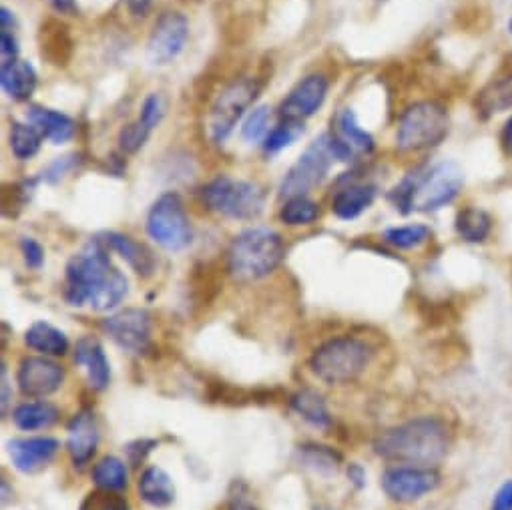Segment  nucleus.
I'll list each match as a JSON object with an SVG mask.
<instances>
[{
	"label": "nucleus",
	"mask_w": 512,
	"mask_h": 510,
	"mask_svg": "<svg viewBox=\"0 0 512 510\" xmlns=\"http://www.w3.org/2000/svg\"><path fill=\"white\" fill-rule=\"evenodd\" d=\"M270 125H272V109L268 105H258L247 115L241 127V137L247 143H262L268 139L272 131Z\"/></svg>",
	"instance_id": "f704fd0d"
},
{
	"label": "nucleus",
	"mask_w": 512,
	"mask_h": 510,
	"mask_svg": "<svg viewBox=\"0 0 512 510\" xmlns=\"http://www.w3.org/2000/svg\"><path fill=\"white\" fill-rule=\"evenodd\" d=\"M0 19H3V25H0V29H9L11 31V25H15V17H13V13L7 7H3V11H0Z\"/></svg>",
	"instance_id": "3c124183"
},
{
	"label": "nucleus",
	"mask_w": 512,
	"mask_h": 510,
	"mask_svg": "<svg viewBox=\"0 0 512 510\" xmlns=\"http://www.w3.org/2000/svg\"><path fill=\"white\" fill-rule=\"evenodd\" d=\"M332 161H334V155L330 153L328 137L324 133L300 155L296 165L286 173L280 185V195L286 199L308 195L314 187H318L326 179L332 167Z\"/></svg>",
	"instance_id": "9d476101"
},
{
	"label": "nucleus",
	"mask_w": 512,
	"mask_h": 510,
	"mask_svg": "<svg viewBox=\"0 0 512 510\" xmlns=\"http://www.w3.org/2000/svg\"><path fill=\"white\" fill-rule=\"evenodd\" d=\"M500 145H502V151L512 157V115L506 119L502 131H500Z\"/></svg>",
	"instance_id": "49530a36"
},
{
	"label": "nucleus",
	"mask_w": 512,
	"mask_h": 510,
	"mask_svg": "<svg viewBox=\"0 0 512 510\" xmlns=\"http://www.w3.org/2000/svg\"><path fill=\"white\" fill-rule=\"evenodd\" d=\"M260 83L251 77H241L229 83L213 101L207 117V135L211 143L221 145L229 139L245 111L260 97Z\"/></svg>",
	"instance_id": "6e6552de"
},
{
	"label": "nucleus",
	"mask_w": 512,
	"mask_h": 510,
	"mask_svg": "<svg viewBox=\"0 0 512 510\" xmlns=\"http://www.w3.org/2000/svg\"><path fill=\"white\" fill-rule=\"evenodd\" d=\"M428 237H430V229L422 223L390 227L384 231V241L396 249H414L424 241H428Z\"/></svg>",
	"instance_id": "72a5a7b5"
},
{
	"label": "nucleus",
	"mask_w": 512,
	"mask_h": 510,
	"mask_svg": "<svg viewBox=\"0 0 512 510\" xmlns=\"http://www.w3.org/2000/svg\"><path fill=\"white\" fill-rule=\"evenodd\" d=\"M13 420L21 430H43L59 420V410L51 402H25L17 406Z\"/></svg>",
	"instance_id": "c85d7f7f"
},
{
	"label": "nucleus",
	"mask_w": 512,
	"mask_h": 510,
	"mask_svg": "<svg viewBox=\"0 0 512 510\" xmlns=\"http://www.w3.org/2000/svg\"><path fill=\"white\" fill-rule=\"evenodd\" d=\"M107 336L131 354H145L151 346V318L145 310L129 308L103 320Z\"/></svg>",
	"instance_id": "ddd939ff"
},
{
	"label": "nucleus",
	"mask_w": 512,
	"mask_h": 510,
	"mask_svg": "<svg viewBox=\"0 0 512 510\" xmlns=\"http://www.w3.org/2000/svg\"><path fill=\"white\" fill-rule=\"evenodd\" d=\"M504 111H512V73L494 79L476 97V113L482 119H490Z\"/></svg>",
	"instance_id": "5701e85b"
},
{
	"label": "nucleus",
	"mask_w": 512,
	"mask_h": 510,
	"mask_svg": "<svg viewBox=\"0 0 512 510\" xmlns=\"http://www.w3.org/2000/svg\"><path fill=\"white\" fill-rule=\"evenodd\" d=\"M51 5L63 15H71L77 11V0H51Z\"/></svg>",
	"instance_id": "09e8293b"
},
{
	"label": "nucleus",
	"mask_w": 512,
	"mask_h": 510,
	"mask_svg": "<svg viewBox=\"0 0 512 510\" xmlns=\"http://www.w3.org/2000/svg\"><path fill=\"white\" fill-rule=\"evenodd\" d=\"M161 119H163V101L157 93H151L145 97V101L141 105L139 121L153 131L161 123Z\"/></svg>",
	"instance_id": "58836bf2"
},
{
	"label": "nucleus",
	"mask_w": 512,
	"mask_h": 510,
	"mask_svg": "<svg viewBox=\"0 0 512 510\" xmlns=\"http://www.w3.org/2000/svg\"><path fill=\"white\" fill-rule=\"evenodd\" d=\"M123 3L133 17H145L153 5V0H123Z\"/></svg>",
	"instance_id": "a18cd8bd"
},
{
	"label": "nucleus",
	"mask_w": 512,
	"mask_h": 510,
	"mask_svg": "<svg viewBox=\"0 0 512 510\" xmlns=\"http://www.w3.org/2000/svg\"><path fill=\"white\" fill-rule=\"evenodd\" d=\"M0 51H3L5 61H13L19 55V43L9 29H0Z\"/></svg>",
	"instance_id": "79ce46f5"
},
{
	"label": "nucleus",
	"mask_w": 512,
	"mask_h": 510,
	"mask_svg": "<svg viewBox=\"0 0 512 510\" xmlns=\"http://www.w3.org/2000/svg\"><path fill=\"white\" fill-rule=\"evenodd\" d=\"M75 362L85 368L89 384L95 390H105L109 386L111 368H109V360H107V356L103 352V346L99 344L97 338L85 336V338H81L77 342Z\"/></svg>",
	"instance_id": "a211bd4d"
},
{
	"label": "nucleus",
	"mask_w": 512,
	"mask_h": 510,
	"mask_svg": "<svg viewBox=\"0 0 512 510\" xmlns=\"http://www.w3.org/2000/svg\"><path fill=\"white\" fill-rule=\"evenodd\" d=\"M376 195H378V187L372 183L346 185L344 189H340L334 195L332 211L336 217H340L344 221H352V219L360 217L366 209H370Z\"/></svg>",
	"instance_id": "aec40b11"
},
{
	"label": "nucleus",
	"mask_w": 512,
	"mask_h": 510,
	"mask_svg": "<svg viewBox=\"0 0 512 510\" xmlns=\"http://www.w3.org/2000/svg\"><path fill=\"white\" fill-rule=\"evenodd\" d=\"M336 127H338V137L354 151V153H364L370 155L376 147L374 137L360 127L358 117L354 109H342L336 117Z\"/></svg>",
	"instance_id": "cd10ccee"
},
{
	"label": "nucleus",
	"mask_w": 512,
	"mask_h": 510,
	"mask_svg": "<svg viewBox=\"0 0 512 510\" xmlns=\"http://www.w3.org/2000/svg\"><path fill=\"white\" fill-rule=\"evenodd\" d=\"M149 237L167 251H181L193 239V229L177 193H163L147 215Z\"/></svg>",
	"instance_id": "1a4fd4ad"
},
{
	"label": "nucleus",
	"mask_w": 512,
	"mask_h": 510,
	"mask_svg": "<svg viewBox=\"0 0 512 510\" xmlns=\"http://www.w3.org/2000/svg\"><path fill=\"white\" fill-rule=\"evenodd\" d=\"M139 494L147 504L155 508H165L175 500V486L171 476L163 468L149 466L139 478Z\"/></svg>",
	"instance_id": "b1692460"
},
{
	"label": "nucleus",
	"mask_w": 512,
	"mask_h": 510,
	"mask_svg": "<svg viewBox=\"0 0 512 510\" xmlns=\"http://www.w3.org/2000/svg\"><path fill=\"white\" fill-rule=\"evenodd\" d=\"M201 195L203 203L213 213L227 219H258L266 207V193L258 183L247 179H233L229 175H219L209 181L203 187Z\"/></svg>",
	"instance_id": "423d86ee"
},
{
	"label": "nucleus",
	"mask_w": 512,
	"mask_h": 510,
	"mask_svg": "<svg viewBox=\"0 0 512 510\" xmlns=\"http://www.w3.org/2000/svg\"><path fill=\"white\" fill-rule=\"evenodd\" d=\"M41 143H43V135L29 121H25V123L17 121L11 127V149L17 159L27 161V159L35 157L41 149Z\"/></svg>",
	"instance_id": "2f4dec72"
},
{
	"label": "nucleus",
	"mask_w": 512,
	"mask_h": 510,
	"mask_svg": "<svg viewBox=\"0 0 512 510\" xmlns=\"http://www.w3.org/2000/svg\"><path fill=\"white\" fill-rule=\"evenodd\" d=\"M27 121L39 129L43 139L51 141L53 145H63L73 139L75 135V121L55 109L47 107H31L27 113Z\"/></svg>",
	"instance_id": "6ab92c4d"
},
{
	"label": "nucleus",
	"mask_w": 512,
	"mask_h": 510,
	"mask_svg": "<svg viewBox=\"0 0 512 510\" xmlns=\"http://www.w3.org/2000/svg\"><path fill=\"white\" fill-rule=\"evenodd\" d=\"M298 458L304 468L314 470L316 474L322 476H332L338 472L342 464V454L336 452L330 446H320V444H304L298 450Z\"/></svg>",
	"instance_id": "c756f323"
},
{
	"label": "nucleus",
	"mask_w": 512,
	"mask_h": 510,
	"mask_svg": "<svg viewBox=\"0 0 512 510\" xmlns=\"http://www.w3.org/2000/svg\"><path fill=\"white\" fill-rule=\"evenodd\" d=\"M286 245L270 227H249L233 237L227 251V270L237 282H255L270 276L284 260Z\"/></svg>",
	"instance_id": "20e7f679"
},
{
	"label": "nucleus",
	"mask_w": 512,
	"mask_h": 510,
	"mask_svg": "<svg viewBox=\"0 0 512 510\" xmlns=\"http://www.w3.org/2000/svg\"><path fill=\"white\" fill-rule=\"evenodd\" d=\"M440 474L434 466L398 464L386 468L382 474V488L388 498L396 502H414L436 490Z\"/></svg>",
	"instance_id": "9b49d317"
},
{
	"label": "nucleus",
	"mask_w": 512,
	"mask_h": 510,
	"mask_svg": "<svg viewBox=\"0 0 512 510\" xmlns=\"http://www.w3.org/2000/svg\"><path fill=\"white\" fill-rule=\"evenodd\" d=\"M464 187V173L454 161L408 173L388 195L400 213L436 211L452 203Z\"/></svg>",
	"instance_id": "7ed1b4c3"
},
{
	"label": "nucleus",
	"mask_w": 512,
	"mask_h": 510,
	"mask_svg": "<svg viewBox=\"0 0 512 510\" xmlns=\"http://www.w3.org/2000/svg\"><path fill=\"white\" fill-rule=\"evenodd\" d=\"M452 434L442 418L418 416L384 430L374 450L378 456L410 466H436L450 450Z\"/></svg>",
	"instance_id": "f03ea898"
},
{
	"label": "nucleus",
	"mask_w": 512,
	"mask_h": 510,
	"mask_svg": "<svg viewBox=\"0 0 512 510\" xmlns=\"http://www.w3.org/2000/svg\"><path fill=\"white\" fill-rule=\"evenodd\" d=\"M81 510H129V504L125 498L113 494V490H97L87 494V498L81 504Z\"/></svg>",
	"instance_id": "e433bc0d"
},
{
	"label": "nucleus",
	"mask_w": 512,
	"mask_h": 510,
	"mask_svg": "<svg viewBox=\"0 0 512 510\" xmlns=\"http://www.w3.org/2000/svg\"><path fill=\"white\" fill-rule=\"evenodd\" d=\"M372 356L370 344L354 336H342L320 346L310 360V368L326 384H348L368 368Z\"/></svg>",
	"instance_id": "39448f33"
},
{
	"label": "nucleus",
	"mask_w": 512,
	"mask_h": 510,
	"mask_svg": "<svg viewBox=\"0 0 512 510\" xmlns=\"http://www.w3.org/2000/svg\"><path fill=\"white\" fill-rule=\"evenodd\" d=\"M290 406L302 420H306L314 428L326 430L332 426V416L328 412V406H326L324 398L314 390H302V392L294 394L290 398Z\"/></svg>",
	"instance_id": "bb28decb"
},
{
	"label": "nucleus",
	"mask_w": 512,
	"mask_h": 510,
	"mask_svg": "<svg viewBox=\"0 0 512 510\" xmlns=\"http://www.w3.org/2000/svg\"><path fill=\"white\" fill-rule=\"evenodd\" d=\"M129 292L127 278L111 264L105 239H91L67 264L65 300L97 312L117 308Z\"/></svg>",
	"instance_id": "f257e3e1"
},
{
	"label": "nucleus",
	"mask_w": 512,
	"mask_h": 510,
	"mask_svg": "<svg viewBox=\"0 0 512 510\" xmlns=\"http://www.w3.org/2000/svg\"><path fill=\"white\" fill-rule=\"evenodd\" d=\"M320 215V207L318 203H314L312 199H308L306 195H300V197H290L286 199L282 211H280V219L286 223V225H310L318 219Z\"/></svg>",
	"instance_id": "473e14b6"
},
{
	"label": "nucleus",
	"mask_w": 512,
	"mask_h": 510,
	"mask_svg": "<svg viewBox=\"0 0 512 510\" xmlns=\"http://www.w3.org/2000/svg\"><path fill=\"white\" fill-rule=\"evenodd\" d=\"M508 33H510V35H512V19H510V21H508Z\"/></svg>",
	"instance_id": "864d4df0"
},
{
	"label": "nucleus",
	"mask_w": 512,
	"mask_h": 510,
	"mask_svg": "<svg viewBox=\"0 0 512 510\" xmlns=\"http://www.w3.org/2000/svg\"><path fill=\"white\" fill-rule=\"evenodd\" d=\"M318 510H326V508H318Z\"/></svg>",
	"instance_id": "5fc2aeb1"
},
{
	"label": "nucleus",
	"mask_w": 512,
	"mask_h": 510,
	"mask_svg": "<svg viewBox=\"0 0 512 510\" xmlns=\"http://www.w3.org/2000/svg\"><path fill=\"white\" fill-rule=\"evenodd\" d=\"M348 478L352 480V484L356 488H362L366 484V472H364V468L360 464H350L348 466Z\"/></svg>",
	"instance_id": "de8ad7c7"
},
{
	"label": "nucleus",
	"mask_w": 512,
	"mask_h": 510,
	"mask_svg": "<svg viewBox=\"0 0 512 510\" xmlns=\"http://www.w3.org/2000/svg\"><path fill=\"white\" fill-rule=\"evenodd\" d=\"M73 157H59L51 167H49V171L45 173V179H49V181H57V179H61L71 167H73V161H71Z\"/></svg>",
	"instance_id": "c03bdc74"
},
{
	"label": "nucleus",
	"mask_w": 512,
	"mask_h": 510,
	"mask_svg": "<svg viewBox=\"0 0 512 510\" xmlns=\"http://www.w3.org/2000/svg\"><path fill=\"white\" fill-rule=\"evenodd\" d=\"M450 131V117L444 105L436 101H420L410 105L396 131V147L402 153H418L440 145Z\"/></svg>",
	"instance_id": "0eeeda50"
},
{
	"label": "nucleus",
	"mask_w": 512,
	"mask_h": 510,
	"mask_svg": "<svg viewBox=\"0 0 512 510\" xmlns=\"http://www.w3.org/2000/svg\"><path fill=\"white\" fill-rule=\"evenodd\" d=\"M488 510H512V478L504 480V482L496 488Z\"/></svg>",
	"instance_id": "a19ab883"
},
{
	"label": "nucleus",
	"mask_w": 512,
	"mask_h": 510,
	"mask_svg": "<svg viewBox=\"0 0 512 510\" xmlns=\"http://www.w3.org/2000/svg\"><path fill=\"white\" fill-rule=\"evenodd\" d=\"M151 135V129L145 127L139 119L135 123H129L121 129L119 133V147L125 151V153H137L145 141L149 139Z\"/></svg>",
	"instance_id": "4c0bfd02"
},
{
	"label": "nucleus",
	"mask_w": 512,
	"mask_h": 510,
	"mask_svg": "<svg viewBox=\"0 0 512 510\" xmlns=\"http://www.w3.org/2000/svg\"><path fill=\"white\" fill-rule=\"evenodd\" d=\"M25 344L45 356H63L69 352V340L65 332L49 322H35L25 334Z\"/></svg>",
	"instance_id": "a878e982"
},
{
	"label": "nucleus",
	"mask_w": 512,
	"mask_h": 510,
	"mask_svg": "<svg viewBox=\"0 0 512 510\" xmlns=\"http://www.w3.org/2000/svg\"><path fill=\"white\" fill-rule=\"evenodd\" d=\"M0 85L15 101H27L37 89V71L27 61H5L0 67Z\"/></svg>",
	"instance_id": "412c9836"
},
{
	"label": "nucleus",
	"mask_w": 512,
	"mask_h": 510,
	"mask_svg": "<svg viewBox=\"0 0 512 510\" xmlns=\"http://www.w3.org/2000/svg\"><path fill=\"white\" fill-rule=\"evenodd\" d=\"M65 380V370L55 360L43 356H29L21 362L17 372L19 388L25 396L45 398L55 394Z\"/></svg>",
	"instance_id": "4468645a"
},
{
	"label": "nucleus",
	"mask_w": 512,
	"mask_h": 510,
	"mask_svg": "<svg viewBox=\"0 0 512 510\" xmlns=\"http://www.w3.org/2000/svg\"><path fill=\"white\" fill-rule=\"evenodd\" d=\"M328 97V79L324 75H308L282 101L280 117L286 121L304 123L310 119Z\"/></svg>",
	"instance_id": "2eb2a0df"
},
{
	"label": "nucleus",
	"mask_w": 512,
	"mask_h": 510,
	"mask_svg": "<svg viewBox=\"0 0 512 510\" xmlns=\"http://www.w3.org/2000/svg\"><path fill=\"white\" fill-rule=\"evenodd\" d=\"M93 480L99 488L103 490H121L127 486V480H129V472H127V466L121 458L117 456H105L101 458L95 468H93Z\"/></svg>",
	"instance_id": "7c9ffc66"
},
{
	"label": "nucleus",
	"mask_w": 512,
	"mask_h": 510,
	"mask_svg": "<svg viewBox=\"0 0 512 510\" xmlns=\"http://www.w3.org/2000/svg\"><path fill=\"white\" fill-rule=\"evenodd\" d=\"M153 446H155L153 440H137V442L129 444V446H127V452H129V456H131V462L139 464V462L147 456V452H151Z\"/></svg>",
	"instance_id": "37998d69"
},
{
	"label": "nucleus",
	"mask_w": 512,
	"mask_h": 510,
	"mask_svg": "<svg viewBox=\"0 0 512 510\" xmlns=\"http://www.w3.org/2000/svg\"><path fill=\"white\" fill-rule=\"evenodd\" d=\"M231 510H255V508L243 496H239V498L235 496L231 502Z\"/></svg>",
	"instance_id": "603ef678"
},
{
	"label": "nucleus",
	"mask_w": 512,
	"mask_h": 510,
	"mask_svg": "<svg viewBox=\"0 0 512 510\" xmlns=\"http://www.w3.org/2000/svg\"><path fill=\"white\" fill-rule=\"evenodd\" d=\"M105 243L107 247H111L113 251H117L121 258L139 274V276H151L155 272V258L153 253L137 243L135 239H131L129 235H123V233H105Z\"/></svg>",
	"instance_id": "4be33fe9"
},
{
	"label": "nucleus",
	"mask_w": 512,
	"mask_h": 510,
	"mask_svg": "<svg viewBox=\"0 0 512 510\" xmlns=\"http://www.w3.org/2000/svg\"><path fill=\"white\" fill-rule=\"evenodd\" d=\"M15 468L23 474H35L45 468L59 452V440L49 436L15 438L7 444Z\"/></svg>",
	"instance_id": "dca6fc26"
},
{
	"label": "nucleus",
	"mask_w": 512,
	"mask_h": 510,
	"mask_svg": "<svg viewBox=\"0 0 512 510\" xmlns=\"http://www.w3.org/2000/svg\"><path fill=\"white\" fill-rule=\"evenodd\" d=\"M67 450L75 466H85L99 446V426L93 412H79L67 428Z\"/></svg>",
	"instance_id": "f3484780"
},
{
	"label": "nucleus",
	"mask_w": 512,
	"mask_h": 510,
	"mask_svg": "<svg viewBox=\"0 0 512 510\" xmlns=\"http://www.w3.org/2000/svg\"><path fill=\"white\" fill-rule=\"evenodd\" d=\"M189 39V21L185 15L177 13V11H169L163 13L155 25L153 31L149 35L147 41V59L151 65H169L171 61H175Z\"/></svg>",
	"instance_id": "f8f14e48"
},
{
	"label": "nucleus",
	"mask_w": 512,
	"mask_h": 510,
	"mask_svg": "<svg viewBox=\"0 0 512 510\" xmlns=\"http://www.w3.org/2000/svg\"><path fill=\"white\" fill-rule=\"evenodd\" d=\"M304 133V123L298 121H286L282 119V123L278 127H274L268 135V139L264 141V151L268 155L280 153L282 149L290 147L292 143H296Z\"/></svg>",
	"instance_id": "c9c22d12"
},
{
	"label": "nucleus",
	"mask_w": 512,
	"mask_h": 510,
	"mask_svg": "<svg viewBox=\"0 0 512 510\" xmlns=\"http://www.w3.org/2000/svg\"><path fill=\"white\" fill-rule=\"evenodd\" d=\"M3 414H7L9 410V402H11V386H9V374H7V368L3 364Z\"/></svg>",
	"instance_id": "8fccbe9b"
},
{
	"label": "nucleus",
	"mask_w": 512,
	"mask_h": 510,
	"mask_svg": "<svg viewBox=\"0 0 512 510\" xmlns=\"http://www.w3.org/2000/svg\"><path fill=\"white\" fill-rule=\"evenodd\" d=\"M456 233L466 243H484L492 233V217L474 205H468L456 213Z\"/></svg>",
	"instance_id": "393cba45"
},
{
	"label": "nucleus",
	"mask_w": 512,
	"mask_h": 510,
	"mask_svg": "<svg viewBox=\"0 0 512 510\" xmlns=\"http://www.w3.org/2000/svg\"><path fill=\"white\" fill-rule=\"evenodd\" d=\"M21 249H23V255H25V262L29 268L33 270H39L45 262V249L43 245L33 239V237H23L21 239Z\"/></svg>",
	"instance_id": "ea45409f"
}]
</instances>
